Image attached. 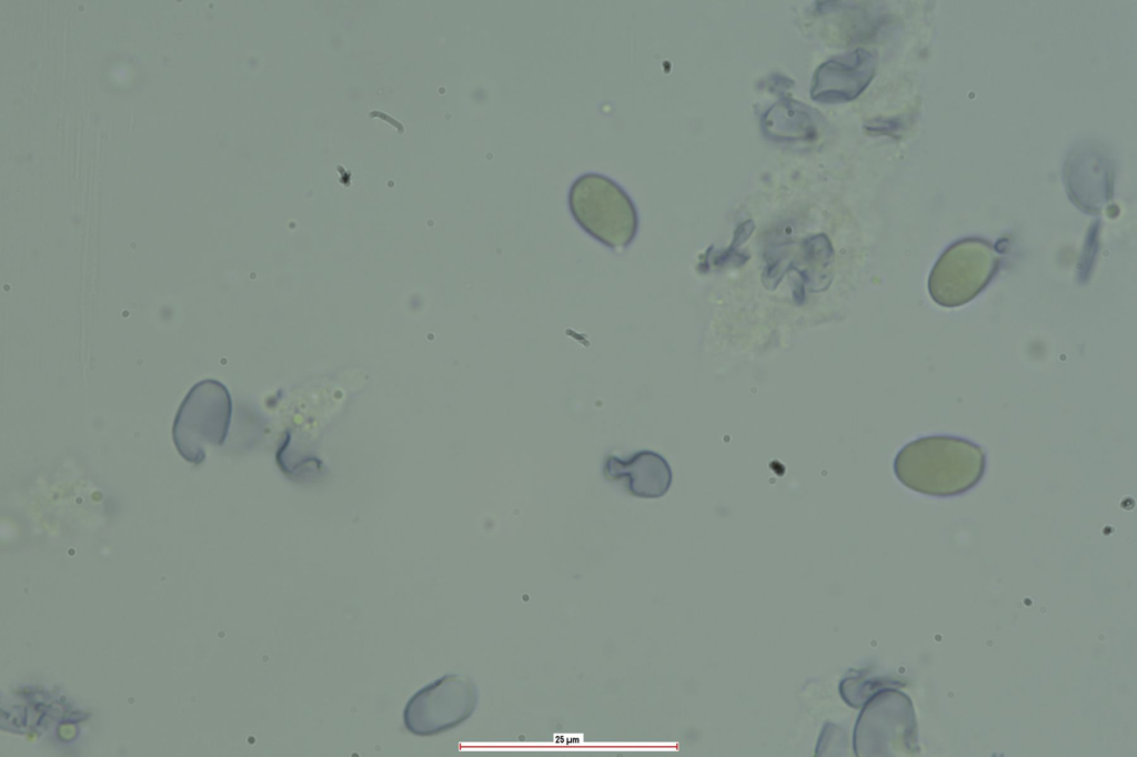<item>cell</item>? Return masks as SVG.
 <instances>
[{
  "instance_id": "30bf717a",
  "label": "cell",
  "mask_w": 1137,
  "mask_h": 757,
  "mask_svg": "<svg viewBox=\"0 0 1137 757\" xmlns=\"http://www.w3.org/2000/svg\"><path fill=\"white\" fill-rule=\"evenodd\" d=\"M803 258L808 263L826 266L832 262L833 248L825 234L811 235L803 241Z\"/></svg>"
},
{
  "instance_id": "277c9868",
  "label": "cell",
  "mask_w": 1137,
  "mask_h": 757,
  "mask_svg": "<svg viewBox=\"0 0 1137 757\" xmlns=\"http://www.w3.org/2000/svg\"><path fill=\"white\" fill-rule=\"evenodd\" d=\"M998 263L995 251L984 241H959L934 265L928 280L929 293L939 305H964L985 289Z\"/></svg>"
},
{
  "instance_id": "8992f818",
  "label": "cell",
  "mask_w": 1137,
  "mask_h": 757,
  "mask_svg": "<svg viewBox=\"0 0 1137 757\" xmlns=\"http://www.w3.org/2000/svg\"><path fill=\"white\" fill-rule=\"evenodd\" d=\"M876 64V55L862 48L829 58L813 74L811 99L824 104L855 100L872 82Z\"/></svg>"
},
{
  "instance_id": "7a4b0ae2",
  "label": "cell",
  "mask_w": 1137,
  "mask_h": 757,
  "mask_svg": "<svg viewBox=\"0 0 1137 757\" xmlns=\"http://www.w3.org/2000/svg\"><path fill=\"white\" fill-rule=\"evenodd\" d=\"M568 208L576 223L610 249L626 248L637 233L635 204L622 186L603 174L578 176L568 191Z\"/></svg>"
},
{
  "instance_id": "6da1fadb",
  "label": "cell",
  "mask_w": 1137,
  "mask_h": 757,
  "mask_svg": "<svg viewBox=\"0 0 1137 757\" xmlns=\"http://www.w3.org/2000/svg\"><path fill=\"white\" fill-rule=\"evenodd\" d=\"M907 488L934 497H950L975 487L986 471L982 446L964 437L929 435L903 446L893 464Z\"/></svg>"
},
{
  "instance_id": "8fae6325",
  "label": "cell",
  "mask_w": 1137,
  "mask_h": 757,
  "mask_svg": "<svg viewBox=\"0 0 1137 757\" xmlns=\"http://www.w3.org/2000/svg\"><path fill=\"white\" fill-rule=\"evenodd\" d=\"M866 132L872 134H884L891 137H898L903 129V121L900 119H886L876 118L867 121L864 124Z\"/></svg>"
},
{
  "instance_id": "3957f363",
  "label": "cell",
  "mask_w": 1137,
  "mask_h": 757,
  "mask_svg": "<svg viewBox=\"0 0 1137 757\" xmlns=\"http://www.w3.org/2000/svg\"><path fill=\"white\" fill-rule=\"evenodd\" d=\"M231 415V396L224 384L207 378L193 385L179 406L172 426V440L179 454L189 463H203L207 446L225 442Z\"/></svg>"
},
{
  "instance_id": "5b68a950",
  "label": "cell",
  "mask_w": 1137,
  "mask_h": 757,
  "mask_svg": "<svg viewBox=\"0 0 1137 757\" xmlns=\"http://www.w3.org/2000/svg\"><path fill=\"white\" fill-rule=\"evenodd\" d=\"M477 702L479 690L470 677L444 675L410 698L403 711L404 726L414 735H437L470 718Z\"/></svg>"
},
{
  "instance_id": "9c48e42d",
  "label": "cell",
  "mask_w": 1137,
  "mask_h": 757,
  "mask_svg": "<svg viewBox=\"0 0 1137 757\" xmlns=\"http://www.w3.org/2000/svg\"><path fill=\"white\" fill-rule=\"evenodd\" d=\"M755 230V223L753 220H746L734 231V236L731 245L713 258L714 265L722 268L726 265L739 266L744 264L749 255L741 253L737 249L752 235Z\"/></svg>"
},
{
  "instance_id": "52a82bcc",
  "label": "cell",
  "mask_w": 1137,
  "mask_h": 757,
  "mask_svg": "<svg viewBox=\"0 0 1137 757\" xmlns=\"http://www.w3.org/2000/svg\"><path fill=\"white\" fill-rule=\"evenodd\" d=\"M603 473L610 480L624 482L627 492L641 498L662 497L672 484L670 464L653 451L636 452L627 460L610 455Z\"/></svg>"
},
{
  "instance_id": "ba28073f",
  "label": "cell",
  "mask_w": 1137,
  "mask_h": 757,
  "mask_svg": "<svg viewBox=\"0 0 1137 757\" xmlns=\"http://www.w3.org/2000/svg\"><path fill=\"white\" fill-rule=\"evenodd\" d=\"M822 121L816 109L783 98L763 114L761 129L765 138L775 142H811L817 139Z\"/></svg>"
},
{
  "instance_id": "7c38bea8",
  "label": "cell",
  "mask_w": 1137,
  "mask_h": 757,
  "mask_svg": "<svg viewBox=\"0 0 1137 757\" xmlns=\"http://www.w3.org/2000/svg\"><path fill=\"white\" fill-rule=\"evenodd\" d=\"M765 85L771 92L783 93L794 85V81L783 74L774 73L766 80Z\"/></svg>"
}]
</instances>
